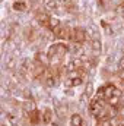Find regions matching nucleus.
Masks as SVG:
<instances>
[{"label":"nucleus","mask_w":124,"mask_h":126,"mask_svg":"<svg viewBox=\"0 0 124 126\" xmlns=\"http://www.w3.org/2000/svg\"><path fill=\"white\" fill-rule=\"evenodd\" d=\"M117 67H118L120 72H124V56H121V57L118 59V62H117Z\"/></svg>","instance_id":"nucleus-14"},{"label":"nucleus","mask_w":124,"mask_h":126,"mask_svg":"<svg viewBox=\"0 0 124 126\" xmlns=\"http://www.w3.org/2000/svg\"><path fill=\"white\" fill-rule=\"evenodd\" d=\"M15 66H16V60H13V59H10V60L7 62V64H6V67H7V69H13Z\"/></svg>","instance_id":"nucleus-17"},{"label":"nucleus","mask_w":124,"mask_h":126,"mask_svg":"<svg viewBox=\"0 0 124 126\" xmlns=\"http://www.w3.org/2000/svg\"><path fill=\"white\" fill-rule=\"evenodd\" d=\"M45 84H47V87H56V78L54 76H48Z\"/></svg>","instance_id":"nucleus-13"},{"label":"nucleus","mask_w":124,"mask_h":126,"mask_svg":"<svg viewBox=\"0 0 124 126\" xmlns=\"http://www.w3.org/2000/svg\"><path fill=\"white\" fill-rule=\"evenodd\" d=\"M51 117H53V111L50 109H44L42 110V123H45V125L51 123Z\"/></svg>","instance_id":"nucleus-6"},{"label":"nucleus","mask_w":124,"mask_h":126,"mask_svg":"<svg viewBox=\"0 0 124 126\" xmlns=\"http://www.w3.org/2000/svg\"><path fill=\"white\" fill-rule=\"evenodd\" d=\"M47 9H51V10H56L57 9V6H56V1H53V0H47Z\"/></svg>","instance_id":"nucleus-15"},{"label":"nucleus","mask_w":124,"mask_h":126,"mask_svg":"<svg viewBox=\"0 0 124 126\" xmlns=\"http://www.w3.org/2000/svg\"><path fill=\"white\" fill-rule=\"evenodd\" d=\"M91 46H92V50L98 54L101 50H102V44H101V41H99V38H92V41H91Z\"/></svg>","instance_id":"nucleus-10"},{"label":"nucleus","mask_w":124,"mask_h":126,"mask_svg":"<svg viewBox=\"0 0 124 126\" xmlns=\"http://www.w3.org/2000/svg\"><path fill=\"white\" fill-rule=\"evenodd\" d=\"M1 126H3V125H1Z\"/></svg>","instance_id":"nucleus-20"},{"label":"nucleus","mask_w":124,"mask_h":126,"mask_svg":"<svg viewBox=\"0 0 124 126\" xmlns=\"http://www.w3.org/2000/svg\"><path fill=\"white\" fill-rule=\"evenodd\" d=\"M72 79H73V87H77V85H82L83 84V79L79 78V76L77 78H72Z\"/></svg>","instance_id":"nucleus-16"},{"label":"nucleus","mask_w":124,"mask_h":126,"mask_svg":"<svg viewBox=\"0 0 124 126\" xmlns=\"http://www.w3.org/2000/svg\"><path fill=\"white\" fill-rule=\"evenodd\" d=\"M34 59H35V62L38 63V64H42V66H48V63H50V56H48V53H44V51H37L35 53V56H34Z\"/></svg>","instance_id":"nucleus-2"},{"label":"nucleus","mask_w":124,"mask_h":126,"mask_svg":"<svg viewBox=\"0 0 124 126\" xmlns=\"http://www.w3.org/2000/svg\"><path fill=\"white\" fill-rule=\"evenodd\" d=\"M70 120H72V126H83V119H82V116L77 114V113H74V114L70 117Z\"/></svg>","instance_id":"nucleus-8"},{"label":"nucleus","mask_w":124,"mask_h":126,"mask_svg":"<svg viewBox=\"0 0 124 126\" xmlns=\"http://www.w3.org/2000/svg\"><path fill=\"white\" fill-rule=\"evenodd\" d=\"M108 126H123V117L120 116H114L108 119Z\"/></svg>","instance_id":"nucleus-9"},{"label":"nucleus","mask_w":124,"mask_h":126,"mask_svg":"<svg viewBox=\"0 0 124 126\" xmlns=\"http://www.w3.org/2000/svg\"><path fill=\"white\" fill-rule=\"evenodd\" d=\"M60 25H62V24H60V21H59L57 18H54V16H51V18H50V24H48V30H50V31L54 32L59 27H60Z\"/></svg>","instance_id":"nucleus-7"},{"label":"nucleus","mask_w":124,"mask_h":126,"mask_svg":"<svg viewBox=\"0 0 124 126\" xmlns=\"http://www.w3.org/2000/svg\"><path fill=\"white\" fill-rule=\"evenodd\" d=\"M86 40H88V34H86L85 30H82V28H74V30H72L70 41L77 43V44H83Z\"/></svg>","instance_id":"nucleus-1"},{"label":"nucleus","mask_w":124,"mask_h":126,"mask_svg":"<svg viewBox=\"0 0 124 126\" xmlns=\"http://www.w3.org/2000/svg\"><path fill=\"white\" fill-rule=\"evenodd\" d=\"M107 103L110 107H120V97H110L107 98Z\"/></svg>","instance_id":"nucleus-11"},{"label":"nucleus","mask_w":124,"mask_h":126,"mask_svg":"<svg viewBox=\"0 0 124 126\" xmlns=\"http://www.w3.org/2000/svg\"><path fill=\"white\" fill-rule=\"evenodd\" d=\"M118 116L124 119V106H120V107H118Z\"/></svg>","instance_id":"nucleus-19"},{"label":"nucleus","mask_w":124,"mask_h":126,"mask_svg":"<svg viewBox=\"0 0 124 126\" xmlns=\"http://www.w3.org/2000/svg\"><path fill=\"white\" fill-rule=\"evenodd\" d=\"M28 117H29V122L34 123V125H38L42 119H41V113L38 111V110H34L31 113H28Z\"/></svg>","instance_id":"nucleus-4"},{"label":"nucleus","mask_w":124,"mask_h":126,"mask_svg":"<svg viewBox=\"0 0 124 126\" xmlns=\"http://www.w3.org/2000/svg\"><path fill=\"white\" fill-rule=\"evenodd\" d=\"M50 18L51 16H48L47 13H39L38 16H37V21L42 25V27H45V28H48V24H50Z\"/></svg>","instance_id":"nucleus-5"},{"label":"nucleus","mask_w":124,"mask_h":126,"mask_svg":"<svg viewBox=\"0 0 124 126\" xmlns=\"http://www.w3.org/2000/svg\"><path fill=\"white\" fill-rule=\"evenodd\" d=\"M57 113H59V116H60V117H64V116H66V109H64V107H63V109L60 107Z\"/></svg>","instance_id":"nucleus-18"},{"label":"nucleus","mask_w":124,"mask_h":126,"mask_svg":"<svg viewBox=\"0 0 124 126\" xmlns=\"http://www.w3.org/2000/svg\"><path fill=\"white\" fill-rule=\"evenodd\" d=\"M22 110L26 111V113H31L34 110H37V106H35V101L34 100H26L22 103Z\"/></svg>","instance_id":"nucleus-3"},{"label":"nucleus","mask_w":124,"mask_h":126,"mask_svg":"<svg viewBox=\"0 0 124 126\" xmlns=\"http://www.w3.org/2000/svg\"><path fill=\"white\" fill-rule=\"evenodd\" d=\"M93 95V85L89 82V84H86V87H85V94L83 97L86 98V97H92Z\"/></svg>","instance_id":"nucleus-12"}]
</instances>
